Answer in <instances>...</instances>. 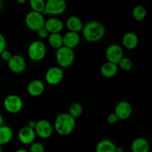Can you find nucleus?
Segmentation results:
<instances>
[{"label": "nucleus", "instance_id": "f257e3e1", "mask_svg": "<svg viewBox=\"0 0 152 152\" xmlns=\"http://www.w3.org/2000/svg\"><path fill=\"white\" fill-rule=\"evenodd\" d=\"M105 26L98 21H91L85 24L82 30V34L86 41L89 42H97L105 35Z\"/></svg>", "mask_w": 152, "mask_h": 152}, {"label": "nucleus", "instance_id": "f03ea898", "mask_svg": "<svg viewBox=\"0 0 152 152\" xmlns=\"http://www.w3.org/2000/svg\"><path fill=\"white\" fill-rule=\"evenodd\" d=\"M53 129L61 136H68L74 132L76 127V119L68 113H61L56 117L53 123Z\"/></svg>", "mask_w": 152, "mask_h": 152}, {"label": "nucleus", "instance_id": "7ed1b4c3", "mask_svg": "<svg viewBox=\"0 0 152 152\" xmlns=\"http://www.w3.org/2000/svg\"><path fill=\"white\" fill-rule=\"evenodd\" d=\"M56 61L61 68L71 67L75 61V53L73 49L62 46L56 50Z\"/></svg>", "mask_w": 152, "mask_h": 152}, {"label": "nucleus", "instance_id": "20e7f679", "mask_svg": "<svg viewBox=\"0 0 152 152\" xmlns=\"http://www.w3.org/2000/svg\"><path fill=\"white\" fill-rule=\"evenodd\" d=\"M47 54V46L41 40L33 41L28 48V55L34 62H39L45 57Z\"/></svg>", "mask_w": 152, "mask_h": 152}, {"label": "nucleus", "instance_id": "39448f33", "mask_svg": "<svg viewBox=\"0 0 152 152\" xmlns=\"http://www.w3.org/2000/svg\"><path fill=\"white\" fill-rule=\"evenodd\" d=\"M3 105L6 111L12 114L20 112L23 108V100L22 97L17 94H9L4 98Z\"/></svg>", "mask_w": 152, "mask_h": 152}, {"label": "nucleus", "instance_id": "423d86ee", "mask_svg": "<svg viewBox=\"0 0 152 152\" xmlns=\"http://www.w3.org/2000/svg\"><path fill=\"white\" fill-rule=\"evenodd\" d=\"M67 9V3L65 0H48L42 14L56 16L65 13Z\"/></svg>", "mask_w": 152, "mask_h": 152}, {"label": "nucleus", "instance_id": "0eeeda50", "mask_svg": "<svg viewBox=\"0 0 152 152\" xmlns=\"http://www.w3.org/2000/svg\"><path fill=\"white\" fill-rule=\"evenodd\" d=\"M45 22V19L44 18L42 13H37L33 10L28 12L25 17V25L30 30L36 32L44 27Z\"/></svg>", "mask_w": 152, "mask_h": 152}, {"label": "nucleus", "instance_id": "6e6552de", "mask_svg": "<svg viewBox=\"0 0 152 152\" xmlns=\"http://www.w3.org/2000/svg\"><path fill=\"white\" fill-rule=\"evenodd\" d=\"M34 132L36 135L42 139H49L51 137L53 133V127L48 120L42 119L37 121L36 126L34 128Z\"/></svg>", "mask_w": 152, "mask_h": 152}, {"label": "nucleus", "instance_id": "1a4fd4ad", "mask_svg": "<svg viewBox=\"0 0 152 152\" xmlns=\"http://www.w3.org/2000/svg\"><path fill=\"white\" fill-rule=\"evenodd\" d=\"M46 83L50 86H56L63 80L64 71L59 66H52L47 70L45 75Z\"/></svg>", "mask_w": 152, "mask_h": 152}, {"label": "nucleus", "instance_id": "9d476101", "mask_svg": "<svg viewBox=\"0 0 152 152\" xmlns=\"http://www.w3.org/2000/svg\"><path fill=\"white\" fill-rule=\"evenodd\" d=\"M124 56V51L121 45L118 44H111L107 48L105 51V57L107 62H111L117 65Z\"/></svg>", "mask_w": 152, "mask_h": 152}, {"label": "nucleus", "instance_id": "9b49d317", "mask_svg": "<svg viewBox=\"0 0 152 152\" xmlns=\"http://www.w3.org/2000/svg\"><path fill=\"white\" fill-rule=\"evenodd\" d=\"M132 111L133 109L130 102L122 100L116 105L114 113L118 117L119 120H126L132 116Z\"/></svg>", "mask_w": 152, "mask_h": 152}, {"label": "nucleus", "instance_id": "f8f14e48", "mask_svg": "<svg viewBox=\"0 0 152 152\" xmlns=\"http://www.w3.org/2000/svg\"><path fill=\"white\" fill-rule=\"evenodd\" d=\"M36 137L37 135L34 129L27 126H22L18 132V139L19 142L25 145H31L34 143L35 142Z\"/></svg>", "mask_w": 152, "mask_h": 152}, {"label": "nucleus", "instance_id": "ddd939ff", "mask_svg": "<svg viewBox=\"0 0 152 152\" xmlns=\"http://www.w3.org/2000/svg\"><path fill=\"white\" fill-rule=\"evenodd\" d=\"M7 66L12 72L15 74H21L26 68V60L21 55H13L7 62Z\"/></svg>", "mask_w": 152, "mask_h": 152}, {"label": "nucleus", "instance_id": "4468645a", "mask_svg": "<svg viewBox=\"0 0 152 152\" xmlns=\"http://www.w3.org/2000/svg\"><path fill=\"white\" fill-rule=\"evenodd\" d=\"M65 23L61 19L57 17H50L46 19L45 22V28L48 31L49 34H60L63 30Z\"/></svg>", "mask_w": 152, "mask_h": 152}, {"label": "nucleus", "instance_id": "2eb2a0df", "mask_svg": "<svg viewBox=\"0 0 152 152\" xmlns=\"http://www.w3.org/2000/svg\"><path fill=\"white\" fill-rule=\"evenodd\" d=\"M62 40H63V46L74 50L80 43L81 37L79 33L67 31L62 35Z\"/></svg>", "mask_w": 152, "mask_h": 152}, {"label": "nucleus", "instance_id": "dca6fc26", "mask_svg": "<svg viewBox=\"0 0 152 152\" xmlns=\"http://www.w3.org/2000/svg\"><path fill=\"white\" fill-rule=\"evenodd\" d=\"M45 83L40 80H34L28 83L27 86V91L30 96L37 97L42 94L45 91Z\"/></svg>", "mask_w": 152, "mask_h": 152}, {"label": "nucleus", "instance_id": "f3484780", "mask_svg": "<svg viewBox=\"0 0 152 152\" xmlns=\"http://www.w3.org/2000/svg\"><path fill=\"white\" fill-rule=\"evenodd\" d=\"M122 43L125 48L128 50H134L139 44V38L134 32L129 31L123 35Z\"/></svg>", "mask_w": 152, "mask_h": 152}, {"label": "nucleus", "instance_id": "a211bd4d", "mask_svg": "<svg viewBox=\"0 0 152 152\" xmlns=\"http://www.w3.org/2000/svg\"><path fill=\"white\" fill-rule=\"evenodd\" d=\"M131 150L132 152H149V142L144 137H137L131 144Z\"/></svg>", "mask_w": 152, "mask_h": 152}, {"label": "nucleus", "instance_id": "6ab92c4d", "mask_svg": "<svg viewBox=\"0 0 152 152\" xmlns=\"http://www.w3.org/2000/svg\"><path fill=\"white\" fill-rule=\"evenodd\" d=\"M65 25H66L68 31L79 33L83 30L84 24L80 17L77 16H71L67 18Z\"/></svg>", "mask_w": 152, "mask_h": 152}, {"label": "nucleus", "instance_id": "aec40b11", "mask_svg": "<svg viewBox=\"0 0 152 152\" xmlns=\"http://www.w3.org/2000/svg\"><path fill=\"white\" fill-rule=\"evenodd\" d=\"M118 70L119 68L117 65L109 62H105L101 65L100 72L104 77L109 79L115 77L118 73Z\"/></svg>", "mask_w": 152, "mask_h": 152}, {"label": "nucleus", "instance_id": "412c9836", "mask_svg": "<svg viewBox=\"0 0 152 152\" xmlns=\"http://www.w3.org/2000/svg\"><path fill=\"white\" fill-rule=\"evenodd\" d=\"M13 137V129L8 126L3 125L0 127V145L10 143Z\"/></svg>", "mask_w": 152, "mask_h": 152}, {"label": "nucleus", "instance_id": "4be33fe9", "mask_svg": "<svg viewBox=\"0 0 152 152\" xmlns=\"http://www.w3.org/2000/svg\"><path fill=\"white\" fill-rule=\"evenodd\" d=\"M117 145L110 140H102L96 146V152H116Z\"/></svg>", "mask_w": 152, "mask_h": 152}, {"label": "nucleus", "instance_id": "5701e85b", "mask_svg": "<svg viewBox=\"0 0 152 152\" xmlns=\"http://www.w3.org/2000/svg\"><path fill=\"white\" fill-rule=\"evenodd\" d=\"M48 41L50 46L56 50L63 46L62 35L61 34H50L48 38Z\"/></svg>", "mask_w": 152, "mask_h": 152}, {"label": "nucleus", "instance_id": "b1692460", "mask_svg": "<svg viewBox=\"0 0 152 152\" xmlns=\"http://www.w3.org/2000/svg\"><path fill=\"white\" fill-rule=\"evenodd\" d=\"M132 15L135 20L140 22L145 19L147 16V10L143 5H137L134 7L132 10Z\"/></svg>", "mask_w": 152, "mask_h": 152}, {"label": "nucleus", "instance_id": "393cba45", "mask_svg": "<svg viewBox=\"0 0 152 152\" xmlns=\"http://www.w3.org/2000/svg\"><path fill=\"white\" fill-rule=\"evenodd\" d=\"M68 113L74 119L78 118L83 113V105L79 102H73L70 105L69 108H68Z\"/></svg>", "mask_w": 152, "mask_h": 152}, {"label": "nucleus", "instance_id": "a878e982", "mask_svg": "<svg viewBox=\"0 0 152 152\" xmlns=\"http://www.w3.org/2000/svg\"><path fill=\"white\" fill-rule=\"evenodd\" d=\"M29 4L33 11L42 13L45 7V0H31L29 1Z\"/></svg>", "mask_w": 152, "mask_h": 152}, {"label": "nucleus", "instance_id": "bb28decb", "mask_svg": "<svg viewBox=\"0 0 152 152\" xmlns=\"http://www.w3.org/2000/svg\"><path fill=\"white\" fill-rule=\"evenodd\" d=\"M117 66L118 68H120V69L123 70L125 71H129L133 67V62H132V59L129 57H126V56H123L121 59V60L118 62L117 64Z\"/></svg>", "mask_w": 152, "mask_h": 152}, {"label": "nucleus", "instance_id": "cd10ccee", "mask_svg": "<svg viewBox=\"0 0 152 152\" xmlns=\"http://www.w3.org/2000/svg\"><path fill=\"white\" fill-rule=\"evenodd\" d=\"M29 152H45V148L44 145L39 142H34V143L30 145V149L28 150Z\"/></svg>", "mask_w": 152, "mask_h": 152}, {"label": "nucleus", "instance_id": "c85d7f7f", "mask_svg": "<svg viewBox=\"0 0 152 152\" xmlns=\"http://www.w3.org/2000/svg\"><path fill=\"white\" fill-rule=\"evenodd\" d=\"M37 35H38V37H39L40 39H48V38L49 35H50V34L48 33V31L45 28V27H43V28H40L39 30H38V31H37Z\"/></svg>", "mask_w": 152, "mask_h": 152}, {"label": "nucleus", "instance_id": "c756f323", "mask_svg": "<svg viewBox=\"0 0 152 152\" xmlns=\"http://www.w3.org/2000/svg\"><path fill=\"white\" fill-rule=\"evenodd\" d=\"M6 47H7V41L5 37L1 33H0V54L5 50Z\"/></svg>", "mask_w": 152, "mask_h": 152}, {"label": "nucleus", "instance_id": "7c9ffc66", "mask_svg": "<svg viewBox=\"0 0 152 152\" xmlns=\"http://www.w3.org/2000/svg\"><path fill=\"white\" fill-rule=\"evenodd\" d=\"M12 56H13V54H12L11 52H10V50H7V49H5V50L0 54V56H1V59L7 62L10 60V58L12 57Z\"/></svg>", "mask_w": 152, "mask_h": 152}, {"label": "nucleus", "instance_id": "2f4dec72", "mask_svg": "<svg viewBox=\"0 0 152 152\" xmlns=\"http://www.w3.org/2000/svg\"><path fill=\"white\" fill-rule=\"evenodd\" d=\"M107 120H108V123H111V124H114V123H117V122L119 121V119L118 117H117V115L113 112L108 114V117H107Z\"/></svg>", "mask_w": 152, "mask_h": 152}, {"label": "nucleus", "instance_id": "473e14b6", "mask_svg": "<svg viewBox=\"0 0 152 152\" xmlns=\"http://www.w3.org/2000/svg\"><path fill=\"white\" fill-rule=\"evenodd\" d=\"M36 123H37V121H36V120H29V121L28 122L27 126H28V127H29V128H31V129H34V128H35V126H36Z\"/></svg>", "mask_w": 152, "mask_h": 152}, {"label": "nucleus", "instance_id": "72a5a7b5", "mask_svg": "<svg viewBox=\"0 0 152 152\" xmlns=\"http://www.w3.org/2000/svg\"><path fill=\"white\" fill-rule=\"evenodd\" d=\"M3 125H4V117H3V116L0 113V127L2 126Z\"/></svg>", "mask_w": 152, "mask_h": 152}, {"label": "nucleus", "instance_id": "f704fd0d", "mask_svg": "<svg viewBox=\"0 0 152 152\" xmlns=\"http://www.w3.org/2000/svg\"><path fill=\"white\" fill-rule=\"evenodd\" d=\"M15 152H29V151H28V150L25 149V148H19V149L16 150Z\"/></svg>", "mask_w": 152, "mask_h": 152}, {"label": "nucleus", "instance_id": "c9c22d12", "mask_svg": "<svg viewBox=\"0 0 152 152\" xmlns=\"http://www.w3.org/2000/svg\"><path fill=\"white\" fill-rule=\"evenodd\" d=\"M116 152H124V149L122 147H117Z\"/></svg>", "mask_w": 152, "mask_h": 152}, {"label": "nucleus", "instance_id": "e433bc0d", "mask_svg": "<svg viewBox=\"0 0 152 152\" xmlns=\"http://www.w3.org/2000/svg\"><path fill=\"white\" fill-rule=\"evenodd\" d=\"M26 2V0H17V3H19V4H25V3Z\"/></svg>", "mask_w": 152, "mask_h": 152}, {"label": "nucleus", "instance_id": "4c0bfd02", "mask_svg": "<svg viewBox=\"0 0 152 152\" xmlns=\"http://www.w3.org/2000/svg\"><path fill=\"white\" fill-rule=\"evenodd\" d=\"M0 152H2V148H1V145H0Z\"/></svg>", "mask_w": 152, "mask_h": 152}]
</instances>
